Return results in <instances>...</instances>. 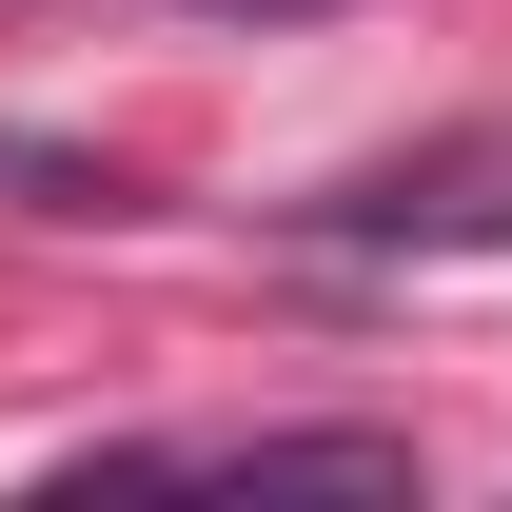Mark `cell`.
<instances>
[{
  "mask_svg": "<svg viewBox=\"0 0 512 512\" xmlns=\"http://www.w3.org/2000/svg\"><path fill=\"white\" fill-rule=\"evenodd\" d=\"M217 493H414V434H237V453H178Z\"/></svg>",
  "mask_w": 512,
  "mask_h": 512,
  "instance_id": "cell-2",
  "label": "cell"
},
{
  "mask_svg": "<svg viewBox=\"0 0 512 512\" xmlns=\"http://www.w3.org/2000/svg\"><path fill=\"white\" fill-rule=\"evenodd\" d=\"M237 20H296V0H237Z\"/></svg>",
  "mask_w": 512,
  "mask_h": 512,
  "instance_id": "cell-3",
  "label": "cell"
},
{
  "mask_svg": "<svg viewBox=\"0 0 512 512\" xmlns=\"http://www.w3.org/2000/svg\"><path fill=\"white\" fill-rule=\"evenodd\" d=\"M316 237H355V256H453V237H512V138H434V158L335 178V197H316Z\"/></svg>",
  "mask_w": 512,
  "mask_h": 512,
  "instance_id": "cell-1",
  "label": "cell"
}]
</instances>
